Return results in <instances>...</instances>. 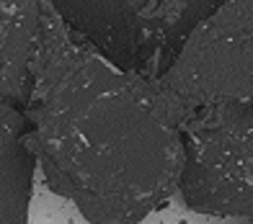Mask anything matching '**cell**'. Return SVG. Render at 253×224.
<instances>
[{"label":"cell","mask_w":253,"mask_h":224,"mask_svg":"<svg viewBox=\"0 0 253 224\" xmlns=\"http://www.w3.org/2000/svg\"><path fill=\"white\" fill-rule=\"evenodd\" d=\"M21 108L44 181L88 224H142L178 196L183 139L163 85L109 64L44 3Z\"/></svg>","instance_id":"obj_1"},{"label":"cell","mask_w":253,"mask_h":224,"mask_svg":"<svg viewBox=\"0 0 253 224\" xmlns=\"http://www.w3.org/2000/svg\"><path fill=\"white\" fill-rule=\"evenodd\" d=\"M158 83L183 139V206L253 219V0H227Z\"/></svg>","instance_id":"obj_2"},{"label":"cell","mask_w":253,"mask_h":224,"mask_svg":"<svg viewBox=\"0 0 253 224\" xmlns=\"http://www.w3.org/2000/svg\"><path fill=\"white\" fill-rule=\"evenodd\" d=\"M73 36L124 72L158 80L227 0H42Z\"/></svg>","instance_id":"obj_3"},{"label":"cell","mask_w":253,"mask_h":224,"mask_svg":"<svg viewBox=\"0 0 253 224\" xmlns=\"http://www.w3.org/2000/svg\"><path fill=\"white\" fill-rule=\"evenodd\" d=\"M34 170L24 108L0 98V224H29Z\"/></svg>","instance_id":"obj_4"},{"label":"cell","mask_w":253,"mask_h":224,"mask_svg":"<svg viewBox=\"0 0 253 224\" xmlns=\"http://www.w3.org/2000/svg\"><path fill=\"white\" fill-rule=\"evenodd\" d=\"M42 0H0V98L24 106L31 88Z\"/></svg>","instance_id":"obj_5"}]
</instances>
